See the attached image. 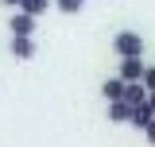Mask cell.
I'll return each instance as SVG.
<instances>
[{"instance_id":"6da1fadb","label":"cell","mask_w":155,"mask_h":147,"mask_svg":"<svg viewBox=\"0 0 155 147\" xmlns=\"http://www.w3.org/2000/svg\"><path fill=\"white\" fill-rule=\"evenodd\" d=\"M113 54L120 62L124 58H143V39H140V31H120L113 39Z\"/></svg>"},{"instance_id":"7a4b0ae2","label":"cell","mask_w":155,"mask_h":147,"mask_svg":"<svg viewBox=\"0 0 155 147\" xmlns=\"http://www.w3.org/2000/svg\"><path fill=\"white\" fill-rule=\"evenodd\" d=\"M143 70H147V62H143V58H124L116 77H120L124 85H140V81H143Z\"/></svg>"},{"instance_id":"3957f363","label":"cell","mask_w":155,"mask_h":147,"mask_svg":"<svg viewBox=\"0 0 155 147\" xmlns=\"http://www.w3.org/2000/svg\"><path fill=\"white\" fill-rule=\"evenodd\" d=\"M8 31H12V39H31V35H35V16L16 12V16H12V23H8Z\"/></svg>"},{"instance_id":"277c9868","label":"cell","mask_w":155,"mask_h":147,"mask_svg":"<svg viewBox=\"0 0 155 147\" xmlns=\"http://www.w3.org/2000/svg\"><path fill=\"white\" fill-rule=\"evenodd\" d=\"M8 51H12V58H19V62H31V58H35V39H12Z\"/></svg>"},{"instance_id":"5b68a950","label":"cell","mask_w":155,"mask_h":147,"mask_svg":"<svg viewBox=\"0 0 155 147\" xmlns=\"http://www.w3.org/2000/svg\"><path fill=\"white\" fill-rule=\"evenodd\" d=\"M124 105H128V109L147 105V89H143V81H140V85H124Z\"/></svg>"},{"instance_id":"8992f818","label":"cell","mask_w":155,"mask_h":147,"mask_svg":"<svg viewBox=\"0 0 155 147\" xmlns=\"http://www.w3.org/2000/svg\"><path fill=\"white\" fill-rule=\"evenodd\" d=\"M101 93H105L109 105H116V101H124V81H120V77H109V81L101 85Z\"/></svg>"},{"instance_id":"52a82bcc","label":"cell","mask_w":155,"mask_h":147,"mask_svg":"<svg viewBox=\"0 0 155 147\" xmlns=\"http://www.w3.org/2000/svg\"><path fill=\"white\" fill-rule=\"evenodd\" d=\"M128 124H132V128H143V132H147V128L155 124V112L147 109V105H140V109H132V120H128Z\"/></svg>"},{"instance_id":"ba28073f","label":"cell","mask_w":155,"mask_h":147,"mask_svg":"<svg viewBox=\"0 0 155 147\" xmlns=\"http://www.w3.org/2000/svg\"><path fill=\"white\" fill-rule=\"evenodd\" d=\"M109 120H113V124H128V120H132V109H128L124 101H116V105H109Z\"/></svg>"},{"instance_id":"9c48e42d","label":"cell","mask_w":155,"mask_h":147,"mask_svg":"<svg viewBox=\"0 0 155 147\" xmlns=\"http://www.w3.org/2000/svg\"><path fill=\"white\" fill-rule=\"evenodd\" d=\"M51 4H54V0H23V4H19V12H27V16H43V12H47V8H51Z\"/></svg>"},{"instance_id":"30bf717a","label":"cell","mask_w":155,"mask_h":147,"mask_svg":"<svg viewBox=\"0 0 155 147\" xmlns=\"http://www.w3.org/2000/svg\"><path fill=\"white\" fill-rule=\"evenodd\" d=\"M54 8H58V12H66V16H74V12L85 8V0H54Z\"/></svg>"},{"instance_id":"8fae6325","label":"cell","mask_w":155,"mask_h":147,"mask_svg":"<svg viewBox=\"0 0 155 147\" xmlns=\"http://www.w3.org/2000/svg\"><path fill=\"white\" fill-rule=\"evenodd\" d=\"M143 89L155 93V66H147V70H143Z\"/></svg>"},{"instance_id":"7c38bea8","label":"cell","mask_w":155,"mask_h":147,"mask_svg":"<svg viewBox=\"0 0 155 147\" xmlns=\"http://www.w3.org/2000/svg\"><path fill=\"white\" fill-rule=\"evenodd\" d=\"M143 136H147V143L155 147V124H151V128H147V132H143Z\"/></svg>"},{"instance_id":"4fadbf2b","label":"cell","mask_w":155,"mask_h":147,"mask_svg":"<svg viewBox=\"0 0 155 147\" xmlns=\"http://www.w3.org/2000/svg\"><path fill=\"white\" fill-rule=\"evenodd\" d=\"M0 4H8V8H16V12H19V4H23V0H0Z\"/></svg>"},{"instance_id":"5bb4252c","label":"cell","mask_w":155,"mask_h":147,"mask_svg":"<svg viewBox=\"0 0 155 147\" xmlns=\"http://www.w3.org/2000/svg\"><path fill=\"white\" fill-rule=\"evenodd\" d=\"M147 109H151V112H155V93H147Z\"/></svg>"}]
</instances>
